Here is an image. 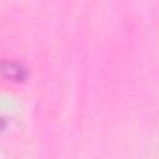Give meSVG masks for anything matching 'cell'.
<instances>
[{
  "label": "cell",
  "instance_id": "obj_1",
  "mask_svg": "<svg viewBox=\"0 0 159 159\" xmlns=\"http://www.w3.org/2000/svg\"><path fill=\"white\" fill-rule=\"evenodd\" d=\"M0 74L6 80H11V81H20L24 78V69L19 65V63H2L0 65Z\"/></svg>",
  "mask_w": 159,
  "mask_h": 159
}]
</instances>
